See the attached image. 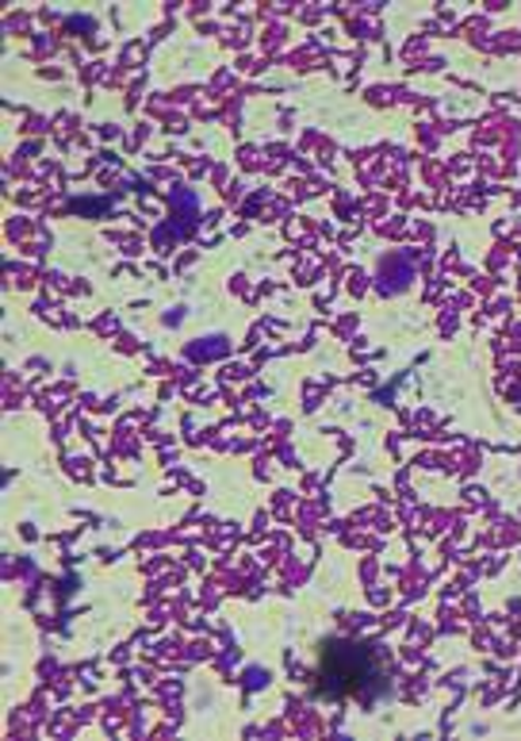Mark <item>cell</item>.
Returning <instances> with one entry per match:
<instances>
[{
  "label": "cell",
  "mask_w": 521,
  "mask_h": 741,
  "mask_svg": "<svg viewBox=\"0 0 521 741\" xmlns=\"http://www.w3.org/2000/svg\"><path fill=\"white\" fill-rule=\"evenodd\" d=\"M318 688L323 695L345 700V695H380L384 692V661L372 645L357 642H330L318 665Z\"/></svg>",
  "instance_id": "6da1fadb"
},
{
  "label": "cell",
  "mask_w": 521,
  "mask_h": 741,
  "mask_svg": "<svg viewBox=\"0 0 521 741\" xmlns=\"http://www.w3.org/2000/svg\"><path fill=\"white\" fill-rule=\"evenodd\" d=\"M223 350H227V342L223 339H207V347H188V358L204 361V358H215V353H223Z\"/></svg>",
  "instance_id": "3957f363"
},
{
  "label": "cell",
  "mask_w": 521,
  "mask_h": 741,
  "mask_svg": "<svg viewBox=\"0 0 521 741\" xmlns=\"http://www.w3.org/2000/svg\"><path fill=\"white\" fill-rule=\"evenodd\" d=\"M411 277H414V270L403 262V257H391V262L380 265V281H384V289H387V292L406 289V284H411Z\"/></svg>",
  "instance_id": "7a4b0ae2"
}]
</instances>
